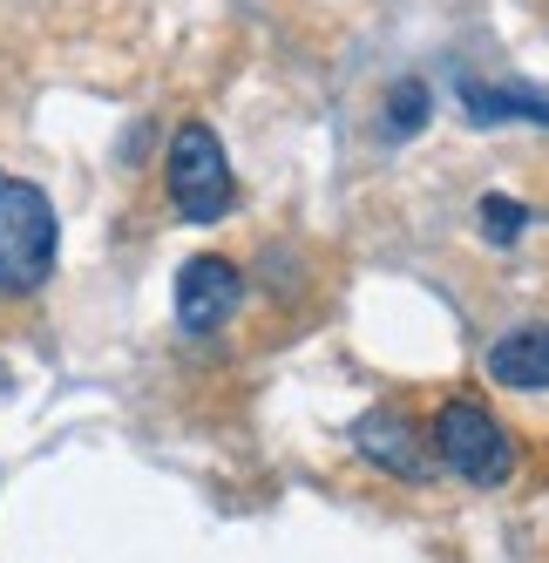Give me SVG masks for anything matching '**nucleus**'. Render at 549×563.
<instances>
[{
  "instance_id": "obj_1",
  "label": "nucleus",
  "mask_w": 549,
  "mask_h": 563,
  "mask_svg": "<svg viewBox=\"0 0 549 563\" xmlns=\"http://www.w3.org/2000/svg\"><path fill=\"white\" fill-rule=\"evenodd\" d=\"M55 245H61V224H55L48 190L0 170V299L42 292L55 272Z\"/></svg>"
},
{
  "instance_id": "obj_2",
  "label": "nucleus",
  "mask_w": 549,
  "mask_h": 563,
  "mask_svg": "<svg viewBox=\"0 0 549 563\" xmlns=\"http://www.w3.org/2000/svg\"><path fill=\"white\" fill-rule=\"evenodd\" d=\"M435 462L448 475H461L468 489H502V482L516 475V441H508V428L482 408V400L461 394L435 415Z\"/></svg>"
},
{
  "instance_id": "obj_3",
  "label": "nucleus",
  "mask_w": 549,
  "mask_h": 563,
  "mask_svg": "<svg viewBox=\"0 0 549 563\" xmlns=\"http://www.w3.org/2000/svg\"><path fill=\"white\" fill-rule=\"evenodd\" d=\"M164 184H170V205H177L183 224H217L231 205H238V184H231L224 143H217L211 123H183V130L170 136Z\"/></svg>"
},
{
  "instance_id": "obj_4",
  "label": "nucleus",
  "mask_w": 549,
  "mask_h": 563,
  "mask_svg": "<svg viewBox=\"0 0 549 563\" xmlns=\"http://www.w3.org/2000/svg\"><path fill=\"white\" fill-rule=\"evenodd\" d=\"M238 299H245V272L231 258H217V252L190 258L177 272V327L183 333H217L224 319L238 312Z\"/></svg>"
},
{
  "instance_id": "obj_5",
  "label": "nucleus",
  "mask_w": 549,
  "mask_h": 563,
  "mask_svg": "<svg viewBox=\"0 0 549 563\" xmlns=\"http://www.w3.org/2000/svg\"><path fill=\"white\" fill-rule=\"evenodd\" d=\"M352 441H360V455L380 462L386 475H401V482H427V468H435V455L414 441V428L394 415V408H373L360 415V428H352Z\"/></svg>"
},
{
  "instance_id": "obj_6",
  "label": "nucleus",
  "mask_w": 549,
  "mask_h": 563,
  "mask_svg": "<svg viewBox=\"0 0 549 563\" xmlns=\"http://www.w3.org/2000/svg\"><path fill=\"white\" fill-rule=\"evenodd\" d=\"M489 380L516 387V394H542L549 387V327H523L489 346Z\"/></svg>"
},
{
  "instance_id": "obj_7",
  "label": "nucleus",
  "mask_w": 549,
  "mask_h": 563,
  "mask_svg": "<svg viewBox=\"0 0 549 563\" xmlns=\"http://www.w3.org/2000/svg\"><path fill=\"white\" fill-rule=\"evenodd\" d=\"M461 109L468 123H542L549 130V96H529V89H495V82H461Z\"/></svg>"
},
{
  "instance_id": "obj_8",
  "label": "nucleus",
  "mask_w": 549,
  "mask_h": 563,
  "mask_svg": "<svg viewBox=\"0 0 549 563\" xmlns=\"http://www.w3.org/2000/svg\"><path fill=\"white\" fill-rule=\"evenodd\" d=\"M427 130V82H394L386 89V136Z\"/></svg>"
},
{
  "instance_id": "obj_9",
  "label": "nucleus",
  "mask_w": 549,
  "mask_h": 563,
  "mask_svg": "<svg viewBox=\"0 0 549 563\" xmlns=\"http://www.w3.org/2000/svg\"><path fill=\"white\" fill-rule=\"evenodd\" d=\"M529 224V211L516 205V197H482V231H489V245H516Z\"/></svg>"
}]
</instances>
